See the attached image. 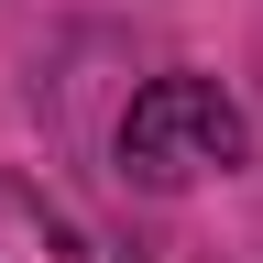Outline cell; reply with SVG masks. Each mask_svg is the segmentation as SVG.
Wrapping results in <instances>:
<instances>
[{"mask_svg": "<svg viewBox=\"0 0 263 263\" xmlns=\"http://www.w3.org/2000/svg\"><path fill=\"white\" fill-rule=\"evenodd\" d=\"M230 164H252V121H241V99L219 77H197V66L154 77L121 110V176L132 186H209Z\"/></svg>", "mask_w": 263, "mask_h": 263, "instance_id": "cell-1", "label": "cell"}]
</instances>
